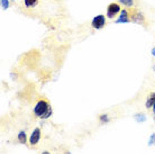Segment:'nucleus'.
<instances>
[{
	"label": "nucleus",
	"mask_w": 155,
	"mask_h": 154,
	"mask_svg": "<svg viewBox=\"0 0 155 154\" xmlns=\"http://www.w3.org/2000/svg\"><path fill=\"white\" fill-rule=\"evenodd\" d=\"M41 134H42L41 128L39 127L34 128L33 132L31 133V135H29V137H28V143H29L31 145H33V146L37 145V143H38L39 139H41Z\"/></svg>",
	"instance_id": "20e7f679"
},
{
	"label": "nucleus",
	"mask_w": 155,
	"mask_h": 154,
	"mask_svg": "<svg viewBox=\"0 0 155 154\" xmlns=\"http://www.w3.org/2000/svg\"><path fill=\"white\" fill-rule=\"evenodd\" d=\"M151 54H152V56H153V58H155V47H153V49L151 50Z\"/></svg>",
	"instance_id": "dca6fc26"
},
{
	"label": "nucleus",
	"mask_w": 155,
	"mask_h": 154,
	"mask_svg": "<svg viewBox=\"0 0 155 154\" xmlns=\"http://www.w3.org/2000/svg\"><path fill=\"white\" fill-rule=\"evenodd\" d=\"M50 108V104L47 102L46 100H38L36 102L35 107L33 109V112H34V115L36 117H38V118H42L44 114L47 112V109Z\"/></svg>",
	"instance_id": "f257e3e1"
},
{
	"label": "nucleus",
	"mask_w": 155,
	"mask_h": 154,
	"mask_svg": "<svg viewBox=\"0 0 155 154\" xmlns=\"http://www.w3.org/2000/svg\"><path fill=\"white\" fill-rule=\"evenodd\" d=\"M65 154H71V152H69V151H68V152H65Z\"/></svg>",
	"instance_id": "6ab92c4d"
},
{
	"label": "nucleus",
	"mask_w": 155,
	"mask_h": 154,
	"mask_svg": "<svg viewBox=\"0 0 155 154\" xmlns=\"http://www.w3.org/2000/svg\"><path fill=\"white\" fill-rule=\"evenodd\" d=\"M10 1H16V0H10Z\"/></svg>",
	"instance_id": "aec40b11"
},
{
	"label": "nucleus",
	"mask_w": 155,
	"mask_h": 154,
	"mask_svg": "<svg viewBox=\"0 0 155 154\" xmlns=\"http://www.w3.org/2000/svg\"><path fill=\"white\" fill-rule=\"evenodd\" d=\"M130 22L142 25V24H144V22H145V17H144V15L140 10H134V12L130 14Z\"/></svg>",
	"instance_id": "39448f33"
},
{
	"label": "nucleus",
	"mask_w": 155,
	"mask_h": 154,
	"mask_svg": "<svg viewBox=\"0 0 155 154\" xmlns=\"http://www.w3.org/2000/svg\"><path fill=\"white\" fill-rule=\"evenodd\" d=\"M99 120H100L101 124H108L110 122V117L107 114H102V115L99 116Z\"/></svg>",
	"instance_id": "9b49d317"
},
{
	"label": "nucleus",
	"mask_w": 155,
	"mask_h": 154,
	"mask_svg": "<svg viewBox=\"0 0 155 154\" xmlns=\"http://www.w3.org/2000/svg\"><path fill=\"white\" fill-rule=\"evenodd\" d=\"M147 144H148V146H153V145H155V133H153V134L150 136Z\"/></svg>",
	"instance_id": "2eb2a0df"
},
{
	"label": "nucleus",
	"mask_w": 155,
	"mask_h": 154,
	"mask_svg": "<svg viewBox=\"0 0 155 154\" xmlns=\"http://www.w3.org/2000/svg\"><path fill=\"white\" fill-rule=\"evenodd\" d=\"M154 71H155V65H154Z\"/></svg>",
	"instance_id": "412c9836"
},
{
	"label": "nucleus",
	"mask_w": 155,
	"mask_h": 154,
	"mask_svg": "<svg viewBox=\"0 0 155 154\" xmlns=\"http://www.w3.org/2000/svg\"><path fill=\"white\" fill-rule=\"evenodd\" d=\"M39 0H24V5L26 8H34L38 5Z\"/></svg>",
	"instance_id": "1a4fd4ad"
},
{
	"label": "nucleus",
	"mask_w": 155,
	"mask_h": 154,
	"mask_svg": "<svg viewBox=\"0 0 155 154\" xmlns=\"http://www.w3.org/2000/svg\"><path fill=\"white\" fill-rule=\"evenodd\" d=\"M155 104V93H152L151 97L148 98L147 100H146V102H145V106H146V108H153V106H154Z\"/></svg>",
	"instance_id": "9d476101"
},
{
	"label": "nucleus",
	"mask_w": 155,
	"mask_h": 154,
	"mask_svg": "<svg viewBox=\"0 0 155 154\" xmlns=\"http://www.w3.org/2000/svg\"><path fill=\"white\" fill-rule=\"evenodd\" d=\"M134 119H135L137 123H144V122H146L147 117H146V115L143 114V112H138V114H135V115H134Z\"/></svg>",
	"instance_id": "6e6552de"
},
{
	"label": "nucleus",
	"mask_w": 155,
	"mask_h": 154,
	"mask_svg": "<svg viewBox=\"0 0 155 154\" xmlns=\"http://www.w3.org/2000/svg\"><path fill=\"white\" fill-rule=\"evenodd\" d=\"M106 25V16L105 15H97L93 17L92 22H91V26H92L93 29L96 31H99L101 28H104Z\"/></svg>",
	"instance_id": "f03ea898"
},
{
	"label": "nucleus",
	"mask_w": 155,
	"mask_h": 154,
	"mask_svg": "<svg viewBox=\"0 0 155 154\" xmlns=\"http://www.w3.org/2000/svg\"><path fill=\"white\" fill-rule=\"evenodd\" d=\"M120 4L127 8H132L134 6V0H118Z\"/></svg>",
	"instance_id": "f8f14e48"
},
{
	"label": "nucleus",
	"mask_w": 155,
	"mask_h": 154,
	"mask_svg": "<svg viewBox=\"0 0 155 154\" xmlns=\"http://www.w3.org/2000/svg\"><path fill=\"white\" fill-rule=\"evenodd\" d=\"M0 4H1V8L4 10H7L10 6V0H0Z\"/></svg>",
	"instance_id": "ddd939ff"
},
{
	"label": "nucleus",
	"mask_w": 155,
	"mask_h": 154,
	"mask_svg": "<svg viewBox=\"0 0 155 154\" xmlns=\"http://www.w3.org/2000/svg\"><path fill=\"white\" fill-rule=\"evenodd\" d=\"M152 109H153V114L155 115V104H154V106H153V108H152Z\"/></svg>",
	"instance_id": "a211bd4d"
},
{
	"label": "nucleus",
	"mask_w": 155,
	"mask_h": 154,
	"mask_svg": "<svg viewBox=\"0 0 155 154\" xmlns=\"http://www.w3.org/2000/svg\"><path fill=\"white\" fill-rule=\"evenodd\" d=\"M154 122H155V117H154Z\"/></svg>",
	"instance_id": "4be33fe9"
},
{
	"label": "nucleus",
	"mask_w": 155,
	"mask_h": 154,
	"mask_svg": "<svg viewBox=\"0 0 155 154\" xmlns=\"http://www.w3.org/2000/svg\"><path fill=\"white\" fill-rule=\"evenodd\" d=\"M41 154H51V152H50V151H43Z\"/></svg>",
	"instance_id": "f3484780"
},
{
	"label": "nucleus",
	"mask_w": 155,
	"mask_h": 154,
	"mask_svg": "<svg viewBox=\"0 0 155 154\" xmlns=\"http://www.w3.org/2000/svg\"><path fill=\"white\" fill-rule=\"evenodd\" d=\"M130 22V15L127 9H121L118 18L116 19V24H127Z\"/></svg>",
	"instance_id": "423d86ee"
},
{
	"label": "nucleus",
	"mask_w": 155,
	"mask_h": 154,
	"mask_svg": "<svg viewBox=\"0 0 155 154\" xmlns=\"http://www.w3.org/2000/svg\"><path fill=\"white\" fill-rule=\"evenodd\" d=\"M120 12H121V8H120L119 5L116 4V2H111L107 7V18L113 19L118 14H120Z\"/></svg>",
	"instance_id": "7ed1b4c3"
},
{
	"label": "nucleus",
	"mask_w": 155,
	"mask_h": 154,
	"mask_svg": "<svg viewBox=\"0 0 155 154\" xmlns=\"http://www.w3.org/2000/svg\"><path fill=\"white\" fill-rule=\"evenodd\" d=\"M17 139H18V142L21 143V144H26L27 143V135L24 131H20L17 135Z\"/></svg>",
	"instance_id": "0eeeda50"
},
{
	"label": "nucleus",
	"mask_w": 155,
	"mask_h": 154,
	"mask_svg": "<svg viewBox=\"0 0 155 154\" xmlns=\"http://www.w3.org/2000/svg\"><path fill=\"white\" fill-rule=\"evenodd\" d=\"M52 114H53V110H52V107L50 106V108L47 109V112L44 114V116H43L41 119H43V120H45V119H48L51 116H52Z\"/></svg>",
	"instance_id": "4468645a"
}]
</instances>
